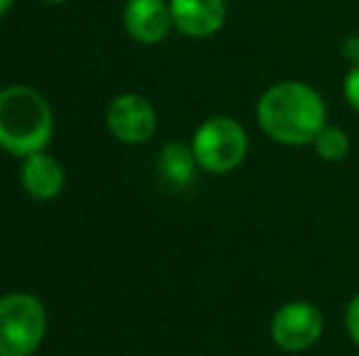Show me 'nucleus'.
Returning a JSON list of instances; mask_svg holds the SVG:
<instances>
[{"instance_id": "obj_1", "label": "nucleus", "mask_w": 359, "mask_h": 356, "mask_svg": "<svg viewBox=\"0 0 359 356\" xmlns=\"http://www.w3.org/2000/svg\"><path fill=\"white\" fill-rule=\"evenodd\" d=\"M257 122L274 142L284 147L313 144L327 124L323 95L303 81H279L262 93L257 103Z\"/></svg>"}, {"instance_id": "obj_2", "label": "nucleus", "mask_w": 359, "mask_h": 356, "mask_svg": "<svg viewBox=\"0 0 359 356\" xmlns=\"http://www.w3.org/2000/svg\"><path fill=\"white\" fill-rule=\"evenodd\" d=\"M54 134V115L39 90L8 86L0 90V147L13 157L44 152Z\"/></svg>"}, {"instance_id": "obj_3", "label": "nucleus", "mask_w": 359, "mask_h": 356, "mask_svg": "<svg viewBox=\"0 0 359 356\" xmlns=\"http://www.w3.org/2000/svg\"><path fill=\"white\" fill-rule=\"evenodd\" d=\"M191 149L203 171L230 173L242 166L250 152V134L235 118L217 115L196 129Z\"/></svg>"}, {"instance_id": "obj_4", "label": "nucleus", "mask_w": 359, "mask_h": 356, "mask_svg": "<svg viewBox=\"0 0 359 356\" xmlns=\"http://www.w3.org/2000/svg\"><path fill=\"white\" fill-rule=\"evenodd\" d=\"M47 332L44 305L29 293L0 298V356H29Z\"/></svg>"}, {"instance_id": "obj_5", "label": "nucleus", "mask_w": 359, "mask_h": 356, "mask_svg": "<svg viewBox=\"0 0 359 356\" xmlns=\"http://www.w3.org/2000/svg\"><path fill=\"white\" fill-rule=\"evenodd\" d=\"M325 320L318 305L308 300H288L274 313L269 325L271 342L284 352H306L316 347L323 337Z\"/></svg>"}, {"instance_id": "obj_6", "label": "nucleus", "mask_w": 359, "mask_h": 356, "mask_svg": "<svg viewBox=\"0 0 359 356\" xmlns=\"http://www.w3.org/2000/svg\"><path fill=\"white\" fill-rule=\"evenodd\" d=\"M105 124L110 134L123 144H144L156 129V113L142 95H118L105 110Z\"/></svg>"}, {"instance_id": "obj_7", "label": "nucleus", "mask_w": 359, "mask_h": 356, "mask_svg": "<svg viewBox=\"0 0 359 356\" xmlns=\"http://www.w3.org/2000/svg\"><path fill=\"white\" fill-rule=\"evenodd\" d=\"M125 29L133 39L142 44H156L169 34L171 8L164 0H130L123 13Z\"/></svg>"}, {"instance_id": "obj_8", "label": "nucleus", "mask_w": 359, "mask_h": 356, "mask_svg": "<svg viewBox=\"0 0 359 356\" xmlns=\"http://www.w3.org/2000/svg\"><path fill=\"white\" fill-rule=\"evenodd\" d=\"M171 20L189 37H210L225 24V0H171Z\"/></svg>"}, {"instance_id": "obj_9", "label": "nucleus", "mask_w": 359, "mask_h": 356, "mask_svg": "<svg viewBox=\"0 0 359 356\" xmlns=\"http://www.w3.org/2000/svg\"><path fill=\"white\" fill-rule=\"evenodd\" d=\"M20 180H22V188L27 190L29 198L52 200L62 193L67 176H64V169L57 159L44 152H37L25 159Z\"/></svg>"}, {"instance_id": "obj_10", "label": "nucleus", "mask_w": 359, "mask_h": 356, "mask_svg": "<svg viewBox=\"0 0 359 356\" xmlns=\"http://www.w3.org/2000/svg\"><path fill=\"white\" fill-rule=\"evenodd\" d=\"M198 166L196 154L184 142H171L159 152V171L169 183L186 185L194 180V171Z\"/></svg>"}, {"instance_id": "obj_11", "label": "nucleus", "mask_w": 359, "mask_h": 356, "mask_svg": "<svg viewBox=\"0 0 359 356\" xmlns=\"http://www.w3.org/2000/svg\"><path fill=\"white\" fill-rule=\"evenodd\" d=\"M350 137H347L345 129L332 127V124H325V127L318 132L316 142H313V149L320 159L325 162H342V159L350 154Z\"/></svg>"}, {"instance_id": "obj_12", "label": "nucleus", "mask_w": 359, "mask_h": 356, "mask_svg": "<svg viewBox=\"0 0 359 356\" xmlns=\"http://www.w3.org/2000/svg\"><path fill=\"white\" fill-rule=\"evenodd\" d=\"M345 327H347V334H350L352 344L359 347V293L350 300V305H347V310H345Z\"/></svg>"}, {"instance_id": "obj_13", "label": "nucleus", "mask_w": 359, "mask_h": 356, "mask_svg": "<svg viewBox=\"0 0 359 356\" xmlns=\"http://www.w3.org/2000/svg\"><path fill=\"white\" fill-rule=\"evenodd\" d=\"M345 98L350 108L359 113V64H355L345 76Z\"/></svg>"}, {"instance_id": "obj_14", "label": "nucleus", "mask_w": 359, "mask_h": 356, "mask_svg": "<svg viewBox=\"0 0 359 356\" xmlns=\"http://www.w3.org/2000/svg\"><path fill=\"white\" fill-rule=\"evenodd\" d=\"M345 54H347V59L352 62V66H355V64H359V37H352L350 42H347Z\"/></svg>"}, {"instance_id": "obj_15", "label": "nucleus", "mask_w": 359, "mask_h": 356, "mask_svg": "<svg viewBox=\"0 0 359 356\" xmlns=\"http://www.w3.org/2000/svg\"><path fill=\"white\" fill-rule=\"evenodd\" d=\"M15 0H0V15H5L10 10V5H13Z\"/></svg>"}, {"instance_id": "obj_16", "label": "nucleus", "mask_w": 359, "mask_h": 356, "mask_svg": "<svg viewBox=\"0 0 359 356\" xmlns=\"http://www.w3.org/2000/svg\"><path fill=\"white\" fill-rule=\"evenodd\" d=\"M44 3H52V5H57V3H64V0H44Z\"/></svg>"}]
</instances>
